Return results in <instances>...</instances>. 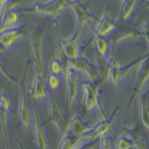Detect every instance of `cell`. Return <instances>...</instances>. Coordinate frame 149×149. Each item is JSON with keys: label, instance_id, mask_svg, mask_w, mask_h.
<instances>
[{"label": "cell", "instance_id": "obj_9", "mask_svg": "<svg viewBox=\"0 0 149 149\" xmlns=\"http://www.w3.org/2000/svg\"><path fill=\"white\" fill-rule=\"evenodd\" d=\"M67 4V0H52L47 4H36L32 10H26L25 13H34L42 16H57Z\"/></svg>", "mask_w": 149, "mask_h": 149}, {"label": "cell", "instance_id": "obj_12", "mask_svg": "<svg viewBox=\"0 0 149 149\" xmlns=\"http://www.w3.org/2000/svg\"><path fill=\"white\" fill-rule=\"evenodd\" d=\"M78 88H80V82H78V72L71 70L70 72V78H68V83L66 86L67 90V108H66V113L70 114L71 108L73 106V102L76 100V97L78 95Z\"/></svg>", "mask_w": 149, "mask_h": 149}, {"label": "cell", "instance_id": "obj_21", "mask_svg": "<svg viewBox=\"0 0 149 149\" xmlns=\"http://www.w3.org/2000/svg\"><path fill=\"white\" fill-rule=\"evenodd\" d=\"M85 139L82 137H74L71 134H67L62 141H60L58 149H80L85 146Z\"/></svg>", "mask_w": 149, "mask_h": 149}, {"label": "cell", "instance_id": "obj_10", "mask_svg": "<svg viewBox=\"0 0 149 149\" xmlns=\"http://www.w3.org/2000/svg\"><path fill=\"white\" fill-rule=\"evenodd\" d=\"M83 30H77V34L74 37H72L68 41L60 40V45H61V50L67 60H76L80 57V40Z\"/></svg>", "mask_w": 149, "mask_h": 149}, {"label": "cell", "instance_id": "obj_31", "mask_svg": "<svg viewBox=\"0 0 149 149\" xmlns=\"http://www.w3.org/2000/svg\"><path fill=\"white\" fill-rule=\"evenodd\" d=\"M16 142H17V143H19V147H20V149H25V148H24V147H22V144H21V143H20V142H19V141H16Z\"/></svg>", "mask_w": 149, "mask_h": 149}, {"label": "cell", "instance_id": "obj_18", "mask_svg": "<svg viewBox=\"0 0 149 149\" xmlns=\"http://www.w3.org/2000/svg\"><path fill=\"white\" fill-rule=\"evenodd\" d=\"M123 136H125L132 142V146L134 149H148L147 143L144 142V138L138 127H134V128L125 127L123 129Z\"/></svg>", "mask_w": 149, "mask_h": 149}, {"label": "cell", "instance_id": "obj_25", "mask_svg": "<svg viewBox=\"0 0 149 149\" xmlns=\"http://www.w3.org/2000/svg\"><path fill=\"white\" fill-rule=\"evenodd\" d=\"M47 87L51 91H56L60 87V77L57 74H52L51 73L49 78H47Z\"/></svg>", "mask_w": 149, "mask_h": 149}, {"label": "cell", "instance_id": "obj_26", "mask_svg": "<svg viewBox=\"0 0 149 149\" xmlns=\"http://www.w3.org/2000/svg\"><path fill=\"white\" fill-rule=\"evenodd\" d=\"M50 71H51V73H52V74H57V76L61 73L62 67H61V62L58 61V58H56V60H54V61L51 62Z\"/></svg>", "mask_w": 149, "mask_h": 149}, {"label": "cell", "instance_id": "obj_7", "mask_svg": "<svg viewBox=\"0 0 149 149\" xmlns=\"http://www.w3.org/2000/svg\"><path fill=\"white\" fill-rule=\"evenodd\" d=\"M67 62H68V66H70L71 70H74V71H77V72L85 73L86 76L88 77L90 82L96 83L97 80H98V77H100L98 68H97L95 65H92L90 61L85 60L82 56H80V57L76 58V60H67Z\"/></svg>", "mask_w": 149, "mask_h": 149}, {"label": "cell", "instance_id": "obj_15", "mask_svg": "<svg viewBox=\"0 0 149 149\" xmlns=\"http://www.w3.org/2000/svg\"><path fill=\"white\" fill-rule=\"evenodd\" d=\"M24 36V32L21 30L14 29V30H8L0 34V52H4L11 47V46L19 41Z\"/></svg>", "mask_w": 149, "mask_h": 149}, {"label": "cell", "instance_id": "obj_16", "mask_svg": "<svg viewBox=\"0 0 149 149\" xmlns=\"http://www.w3.org/2000/svg\"><path fill=\"white\" fill-rule=\"evenodd\" d=\"M93 125L90 123H86L82 119L81 116L76 114L72 119H70V127H68V134L74 137H82L85 133L92 129Z\"/></svg>", "mask_w": 149, "mask_h": 149}, {"label": "cell", "instance_id": "obj_30", "mask_svg": "<svg viewBox=\"0 0 149 149\" xmlns=\"http://www.w3.org/2000/svg\"><path fill=\"white\" fill-rule=\"evenodd\" d=\"M97 142H98V141H95V142H92L91 144H88V146H87V144H85V146L81 147L80 149H95L97 147Z\"/></svg>", "mask_w": 149, "mask_h": 149}, {"label": "cell", "instance_id": "obj_28", "mask_svg": "<svg viewBox=\"0 0 149 149\" xmlns=\"http://www.w3.org/2000/svg\"><path fill=\"white\" fill-rule=\"evenodd\" d=\"M0 72H1V73L4 74V76H5V77L8 78V80H9V81H10L11 83H13V85H16V83H17V81H16V78H14V77L11 76V74H10V72H9V71H8V70L5 68V66H4V65H3V62H1V60H0Z\"/></svg>", "mask_w": 149, "mask_h": 149}, {"label": "cell", "instance_id": "obj_8", "mask_svg": "<svg viewBox=\"0 0 149 149\" xmlns=\"http://www.w3.org/2000/svg\"><path fill=\"white\" fill-rule=\"evenodd\" d=\"M11 101L6 93L1 95V100H0V129H1L3 134V142L4 148L10 149L9 147V132H8V113L10 111Z\"/></svg>", "mask_w": 149, "mask_h": 149}, {"label": "cell", "instance_id": "obj_24", "mask_svg": "<svg viewBox=\"0 0 149 149\" xmlns=\"http://www.w3.org/2000/svg\"><path fill=\"white\" fill-rule=\"evenodd\" d=\"M114 147H116V149H132L133 148L132 142H130L125 136L119 137L117 141H116Z\"/></svg>", "mask_w": 149, "mask_h": 149}, {"label": "cell", "instance_id": "obj_13", "mask_svg": "<svg viewBox=\"0 0 149 149\" xmlns=\"http://www.w3.org/2000/svg\"><path fill=\"white\" fill-rule=\"evenodd\" d=\"M148 78H149L148 66H147V63H144L143 66L141 67V70L138 71V73H137V86L133 90L132 97H130V100H129V104H128V108H127L128 113H129V111H130V108H132V106H133V101L137 100L138 96L143 93V88L148 83Z\"/></svg>", "mask_w": 149, "mask_h": 149}, {"label": "cell", "instance_id": "obj_5", "mask_svg": "<svg viewBox=\"0 0 149 149\" xmlns=\"http://www.w3.org/2000/svg\"><path fill=\"white\" fill-rule=\"evenodd\" d=\"M120 112V107L118 106L117 108L114 109V112L112 113L111 118H103L101 119V122L98 123L95 127L93 125L91 130H88L87 133H85L82 136V138L85 139V141H91V142H95V141H100L101 137H103L104 134H107L109 132V129L112 127V124H113L116 122V119H117L118 114Z\"/></svg>", "mask_w": 149, "mask_h": 149}, {"label": "cell", "instance_id": "obj_11", "mask_svg": "<svg viewBox=\"0 0 149 149\" xmlns=\"http://www.w3.org/2000/svg\"><path fill=\"white\" fill-rule=\"evenodd\" d=\"M117 46L118 45L113 44V52H112L111 61L107 66V76H108V80H111L114 88H117L120 82V67H122L117 55Z\"/></svg>", "mask_w": 149, "mask_h": 149}, {"label": "cell", "instance_id": "obj_4", "mask_svg": "<svg viewBox=\"0 0 149 149\" xmlns=\"http://www.w3.org/2000/svg\"><path fill=\"white\" fill-rule=\"evenodd\" d=\"M31 67V62L29 63L26 70V73L24 78H22V82L20 85V107H19V113H20V120L21 124L27 132L30 133V136L34 141V129H32V122H31V111L29 103H27V74H29Z\"/></svg>", "mask_w": 149, "mask_h": 149}, {"label": "cell", "instance_id": "obj_20", "mask_svg": "<svg viewBox=\"0 0 149 149\" xmlns=\"http://www.w3.org/2000/svg\"><path fill=\"white\" fill-rule=\"evenodd\" d=\"M147 60H148V55H146L144 57H141L139 60H137L136 62H132V63H129L124 67H120V81L125 80L128 76H130V74H133V73H138L141 67L147 62Z\"/></svg>", "mask_w": 149, "mask_h": 149}, {"label": "cell", "instance_id": "obj_2", "mask_svg": "<svg viewBox=\"0 0 149 149\" xmlns=\"http://www.w3.org/2000/svg\"><path fill=\"white\" fill-rule=\"evenodd\" d=\"M52 123L57 128L60 133V141H62L68 134L70 127V118L67 117V113L63 111L62 104L57 96L54 93V91L50 93V117L45 122V124Z\"/></svg>", "mask_w": 149, "mask_h": 149}, {"label": "cell", "instance_id": "obj_1", "mask_svg": "<svg viewBox=\"0 0 149 149\" xmlns=\"http://www.w3.org/2000/svg\"><path fill=\"white\" fill-rule=\"evenodd\" d=\"M30 44L32 49V62L35 63L34 82L30 86L31 101H39L47 96V87L45 85V62H44V47H42V34H30Z\"/></svg>", "mask_w": 149, "mask_h": 149}, {"label": "cell", "instance_id": "obj_17", "mask_svg": "<svg viewBox=\"0 0 149 149\" xmlns=\"http://www.w3.org/2000/svg\"><path fill=\"white\" fill-rule=\"evenodd\" d=\"M116 29L114 22L111 19V9L106 11L104 16L102 17V20L97 22V27L95 30V36H107L112 34V31Z\"/></svg>", "mask_w": 149, "mask_h": 149}, {"label": "cell", "instance_id": "obj_3", "mask_svg": "<svg viewBox=\"0 0 149 149\" xmlns=\"http://www.w3.org/2000/svg\"><path fill=\"white\" fill-rule=\"evenodd\" d=\"M82 93H83V107H85V111L86 113H90L92 109L95 108H98L101 112V116H102V119L107 118L106 116V112L103 111V107H102L101 103V100H100V88L101 85L98 82L96 83H92V82H83L80 85Z\"/></svg>", "mask_w": 149, "mask_h": 149}, {"label": "cell", "instance_id": "obj_6", "mask_svg": "<svg viewBox=\"0 0 149 149\" xmlns=\"http://www.w3.org/2000/svg\"><path fill=\"white\" fill-rule=\"evenodd\" d=\"M31 122H32V129H34V142H36L39 149H47L49 141L46 137L44 124L40 119L39 108H37L36 101H32V112H31Z\"/></svg>", "mask_w": 149, "mask_h": 149}, {"label": "cell", "instance_id": "obj_22", "mask_svg": "<svg viewBox=\"0 0 149 149\" xmlns=\"http://www.w3.org/2000/svg\"><path fill=\"white\" fill-rule=\"evenodd\" d=\"M137 1L138 0H124L122 5V10H120V17H122L123 21H127L132 16V14L136 10Z\"/></svg>", "mask_w": 149, "mask_h": 149}, {"label": "cell", "instance_id": "obj_32", "mask_svg": "<svg viewBox=\"0 0 149 149\" xmlns=\"http://www.w3.org/2000/svg\"><path fill=\"white\" fill-rule=\"evenodd\" d=\"M1 95H3V93H0V100H1Z\"/></svg>", "mask_w": 149, "mask_h": 149}, {"label": "cell", "instance_id": "obj_19", "mask_svg": "<svg viewBox=\"0 0 149 149\" xmlns=\"http://www.w3.org/2000/svg\"><path fill=\"white\" fill-rule=\"evenodd\" d=\"M139 98V117H141L142 125L149 132V95L142 93L138 96Z\"/></svg>", "mask_w": 149, "mask_h": 149}, {"label": "cell", "instance_id": "obj_14", "mask_svg": "<svg viewBox=\"0 0 149 149\" xmlns=\"http://www.w3.org/2000/svg\"><path fill=\"white\" fill-rule=\"evenodd\" d=\"M20 24V14L17 10H15V8L9 9L4 13V15L0 20V34L8 30H14L16 29Z\"/></svg>", "mask_w": 149, "mask_h": 149}, {"label": "cell", "instance_id": "obj_23", "mask_svg": "<svg viewBox=\"0 0 149 149\" xmlns=\"http://www.w3.org/2000/svg\"><path fill=\"white\" fill-rule=\"evenodd\" d=\"M95 42H96V49L100 52L101 56L106 57L107 52H108L109 49V44L104 36H95Z\"/></svg>", "mask_w": 149, "mask_h": 149}, {"label": "cell", "instance_id": "obj_27", "mask_svg": "<svg viewBox=\"0 0 149 149\" xmlns=\"http://www.w3.org/2000/svg\"><path fill=\"white\" fill-rule=\"evenodd\" d=\"M100 143H101V148L102 149H113L112 147V143H111V138L108 136V133L104 134L103 137L100 138Z\"/></svg>", "mask_w": 149, "mask_h": 149}, {"label": "cell", "instance_id": "obj_29", "mask_svg": "<svg viewBox=\"0 0 149 149\" xmlns=\"http://www.w3.org/2000/svg\"><path fill=\"white\" fill-rule=\"evenodd\" d=\"M8 3H9V0H0V20H1V17H3L4 8H5V5Z\"/></svg>", "mask_w": 149, "mask_h": 149}]
</instances>
